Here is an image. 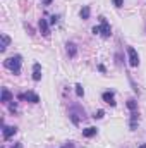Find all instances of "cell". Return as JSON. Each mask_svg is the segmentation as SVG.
I'll list each match as a JSON object with an SVG mask.
<instances>
[{
  "instance_id": "6da1fadb",
  "label": "cell",
  "mask_w": 146,
  "mask_h": 148,
  "mask_svg": "<svg viewBox=\"0 0 146 148\" xmlns=\"http://www.w3.org/2000/svg\"><path fill=\"white\" fill-rule=\"evenodd\" d=\"M21 66H23V57L21 55H12V57H9V59L3 60V67L9 69L14 76H17V74L21 73Z\"/></svg>"
},
{
  "instance_id": "7a4b0ae2",
  "label": "cell",
  "mask_w": 146,
  "mask_h": 148,
  "mask_svg": "<svg viewBox=\"0 0 146 148\" xmlns=\"http://www.w3.org/2000/svg\"><path fill=\"white\" fill-rule=\"evenodd\" d=\"M98 19H100V35L103 38H110V35H112V26L108 24V21L103 16H100Z\"/></svg>"
},
{
  "instance_id": "3957f363",
  "label": "cell",
  "mask_w": 146,
  "mask_h": 148,
  "mask_svg": "<svg viewBox=\"0 0 146 148\" xmlns=\"http://www.w3.org/2000/svg\"><path fill=\"white\" fill-rule=\"evenodd\" d=\"M127 57H129V66L131 67H138L139 66V55H138L134 47H127Z\"/></svg>"
},
{
  "instance_id": "277c9868",
  "label": "cell",
  "mask_w": 146,
  "mask_h": 148,
  "mask_svg": "<svg viewBox=\"0 0 146 148\" xmlns=\"http://www.w3.org/2000/svg\"><path fill=\"white\" fill-rule=\"evenodd\" d=\"M38 26H40V33H41L43 36H45V38L50 36V23H48L45 17H41V19H40Z\"/></svg>"
},
{
  "instance_id": "5b68a950",
  "label": "cell",
  "mask_w": 146,
  "mask_h": 148,
  "mask_svg": "<svg viewBox=\"0 0 146 148\" xmlns=\"http://www.w3.org/2000/svg\"><path fill=\"white\" fill-rule=\"evenodd\" d=\"M17 98H19V100H28V102H31V103H40V97H38L35 91H26L24 95H19Z\"/></svg>"
},
{
  "instance_id": "8992f818",
  "label": "cell",
  "mask_w": 146,
  "mask_h": 148,
  "mask_svg": "<svg viewBox=\"0 0 146 148\" xmlns=\"http://www.w3.org/2000/svg\"><path fill=\"white\" fill-rule=\"evenodd\" d=\"M138 124H139V114H138V110H134V112H131L129 129H131V131H136V129H138Z\"/></svg>"
},
{
  "instance_id": "52a82bcc",
  "label": "cell",
  "mask_w": 146,
  "mask_h": 148,
  "mask_svg": "<svg viewBox=\"0 0 146 148\" xmlns=\"http://www.w3.org/2000/svg\"><path fill=\"white\" fill-rule=\"evenodd\" d=\"M16 133H17V127H16V126H3V129H2L3 140H10Z\"/></svg>"
},
{
  "instance_id": "ba28073f",
  "label": "cell",
  "mask_w": 146,
  "mask_h": 148,
  "mask_svg": "<svg viewBox=\"0 0 146 148\" xmlns=\"http://www.w3.org/2000/svg\"><path fill=\"white\" fill-rule=\"evenodd\" d=\"M102 100H103L105 103H108L110 107H115V93H113V91H105V93L102 95Z\"/></svg>"
},
{
  "instance_id": "9c48e42d",
  "label": "cell",
  "mask_w": 146,
  "mask_h": 148,
  "mask_svg": "<svg viewBox=\"0 0 146 148\" xmlns=\"http://www.w3.org/2000/svg\"><path fill=\"white\" fill-rule=\"evenodd\" d=\"M0 102H2V103H9V102H12V93H10V90H9V88H2Z\"/></svg>"
},
{
  "instance_id": "30bf717a",
  "label": "cell",
  "mask_w": 146,
  "mask_h": 148,
  "mask_svg": "<svg viewBox=\"0 0 146 148\" xmlns=\"http://www.w3.org/2000/svg\"><path fill=\"white\" fill-rule=\"evenodd\" d=\"M41 79V64L35 62L33 64V81H40Z\"/></svg>"
},
{
  "instance_id": "8fae6325",
  "label": "cell",
  "mask_w": 146,
  "mask_h": 148,
  "mask_svg": "<svg viewBox=\"0 0 146 148\" xmlns=\"http://www.w3.org/2000/svg\"><path fill=\"white\" fill-rule=\"evenodd\" d=\"M96 133H98V129H96V127H93V126H89V127H84V129H83V136H84V138H93V136H96Z\"/></svg>"
},
{
  "instance_id": "7c38bea8",
  "label": "cell",
  "mask_w": 146,
  "mask_h": 148,
  "mask_svg": "<svg viewBox=\"0 0 146 148\" xmlns=\"http://www.w3.org/2000/svg\"><path fill=\"white\" fill-rule=\"evenodd\" d=\"M79 16H81V19H83V21L89 19V16H91V7H89V5H84V7L79 10Z\"/></svg>"
},
{
  "instance_id": "4fadbf2b",
  "label": "cell",
  "mask_w": 146,
  "mask_h": 148,
  "mask_svg": "<svg viewBox=\"0 0 146 148\" xmlns=\"http://www.w3.org/2000/svg\"><path fill=\"white\" fill-rule=\"evenodd\" d=\"M65 48H67L69 57H76V55H77V47H76V43H72V41H67Z\"/></svg>"
},
{
  "instance_id": "5bb4252c",
  "label": "cell",
  "mask_w": 146,
  "mask_h": 148,
  "mask_svg": "<svg viewBox=\"0 0 146 148\" xmlns=\"http://www.w3.org/2000/svg\"><path fill=\"white\" fill-rule=\"evenodd\" d=\"M9 43H10V38L3 33V35H2V43H0V52H5L7 47H9Z\"/></svg>"
},
{
  "instance_id": "9a60e30c",
  "label": "cell",
  "mask_w": 146,
  "mask_h": 148,
  "mask_svg": "<svg viewBox=\"0 0 146 148\" xmlns=\"http://www.w3.org/2000/svg\"><path fill=\"white\" fill-rule=\"evenodd\" d=\"M126 105H127V109H129L131 112L138 110V102H136L134 98H131V100H127V103H126Z\"/></svg>"
},
{
  "instance_id": "2e32d148",
  "label": "cell",
  "mask_w": 146,
  "mask_h": 148,
  "mask_svg": "<svg viewBox=\"0 0 146 148\" xmlns=\"http://www.w3.org/2000/svg\"><path fill=\"white\" fill-rule=\"evenodd\" d=\"M76 95H77L79 98H83V97H84V88H83V84H79V83L76 84Z\"/></svg>"
},
{
  "instance_id": "e0dca14e",
  "label": "cell",
  "mask_w": 146,
  "mask_h": 148,
  "mask_svg": "<svg viewBox=\"0 0 146 148\" xmlns=\"http://www.w3.org/2000/svg\"><path fill=\"white\" fill-rule=\"evenodd\" d=\"M59 19H60V16H59V14H53V16L50 17V24H52V26H53V24H57V23H59Z\"/></svg>"
},
{
  "instance_id": "ac0fdd59",
  "label": "cell",
  "mask_w": 146,
  "mask_h": 148,
  "mask_svg": "<svg viewBox=\"0 0 146 148\" xmlns=\"http://www.w3.org/2000/svg\"><path fill=\"white\" fill-rule=\"evenodd\" d=\"M103 115H105V112H103V110H96L93 117H95V119H103Z\"/></svg>"
},
{
  "instance_id": "d6986e66",
  "label": "cell",
  "mask_w": 146,
  "mask_h": 148,
  "mask_svg": "<svg viewBox=\"0 0 146 148\" xmlns=\"http://www.w3.org/2000/svg\"><path fill=\"white\" fill-rule=\"evenodd\" d=\"M112 2H113L115 7H122V5H124V0H112Z\"/></svg>"
},
{
  "instance_id": "ffe728a7",
  "label": "cell",
  "mask_w": 146,
  "mask_h": 148,
  "mask_svg": "<svg viewBox=\"0 0 146 148\" xmlns=\"http://www.w3.org/2000/svg\"><path fill=\"white\" fill-rule=\"evenodd\" d=\"M91 31H93V35H100V26H95Z\"/></svg>"
},
{
  "instance_id": "44dd1931",
  "label": "cell",
  "mask_w": 146,
  "mask_h": 148,
  "mask_svg": "<svg viewBox=\"0 0 146 148\" xmlns=\"http://www.w3.org/2000/svg\"><path fill=\"white\" fill-rule=\"evenodd\" d=\"M9 110H10V112H16V110H17V105H16V103H10Z\"/></svg>"
},
{
  "instance_id": "7402d4cb",
  "label": "cell",
  "mask_w": 146,
  "mask_h": 148,
  "mask_svg": "<svg viewBox=\"0 0 146 148\" xmlns=\"http://www.w3.org/2000/svg\"><path fill=\"white\" fill-rule=\"evenodd\" d=\"M98 71H100V73H107V69H105V66H102V64L98 66Z\"/></svg>"
},
{
  "instance_id": "603a6c76",
  "label": "cell",
  "mask_w": 146,
  "mask_h": 148,
  "mask_svg": "<svg viewBox=\"0 0 146 148\" xmlns=\"http://www.w3.org/2000/svg\"><path fill=\"white\" fill-rule=\"evenodd\" d=\"M12 148H23V143H16V147H12Z\"/></svg>"
},
{
  "instance_id": "cb8c5ba5",
  "label": "cell",
  "mask_w": 146,
  "mask_h": 148,
  "mask_svg": "<svg viewBox=\"0 0 146 148\" xmlns=\"http://www.w3.org/2000/svg\"><path fill=\"white\" fill-rule=\"evenodd\" d=\"M43 3H45V5H50V3H52V0H45Z\"/></svg>"
},
{
  "instance_id": "d4e9b609",
  "label": "cell",
  "mask_w": 146,
  "mask_h": 148,
  "mask_svg": "<svg viewBox=\"0 0 146 148\" xmlns=\"http://www.w3.org/2000/svg\"><path fill=\"white\" fill-rule=\"evenodd\" d=\"M138 148H146V143H143V145H139Z\"/></svg>"
},
{
  "instance_id": "484cf974",
  "label": "cell",
  "mask_w": 146,
  "mask_h": 148,
  "mask_svg": "<svg viewBox=\"0 0 146 148\" xmlns=\"http://www.w3.org/2000/svg\"><path fill=\"white\" fill-rule=\"evenodd\" d=\"M64 148H67V147H64Z\"/></svg>"
}]
</instances>
